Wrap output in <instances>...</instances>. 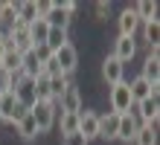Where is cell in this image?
<instances>
[{
    "instance_id": "obj_1",
    "label": "cell",
    "mask_w": 160,
    "mask_h": 145,
    "mask_svg": "<svg viewBox=\"0 0 160 145\" xmlns=\"http://www.w3.org/2000/svg\"><path fill=\"white\" fill-rule=\"evenodd\" d=\"M29 116L38 125V133H47L55 125V119H58V104L55 102H35L29 108Z\"/></svg>"
},
{
    "instance_id": "obj_2",
    "label": "cell",
    "mask_w": 160,
    "mask_h": 145,
    "mask_svg": "<svg viewBox=\"0 0 160 145\" xmlns=\"http://www.w3.org/2000/svg\"><path fill=\"white\" fill-rule=\"evenodd\" d=\"M108 99H111V110L114 113H131L134 110V102H131V93H128V81L114 84L111 93H108Z\"/></svg>"
},
{
    "instance_id": "obj_3",
    "label": "cell",
    "mask_w": 160,
    "mask_h": 145,
    "mask_svg": "<svg viewBox=\"0 0 160 145\" xmlns=\"http://www.w3.org/2000/svg\"><path fill=\"white\" fill-rule=\"evenodd\" d=\"M6 38H9V46H12V50L15 52H29L32 50V38H29V26H26V23H21V21H18L12 29H9V32H6Z\"/></svg>"
},
{
    "instance_id": "obj_4",
    "label": "cell",
    "mask_w": 160,
    "mask_h": 145,
    "mask_svg": "<svg viewBox=\"0 0 160 145\" xmlns=\"http://www.w3.org/2000/svg\"><path fill=\"white\" fill-rule=\"evenodd\" d=\"M23 113H26V108H23V104H21V102L15 99L12 93L0 96V116H3V122H9V125H12V128H15V122L21 119Z\"/></svg>"
},
{
    "instance_id": "obj_5",
    "label": "cell",
    "mask_w": 160,
    "mask_h": 145,
    "mask_svg": "<svg viewBox=\"0 0 160 145\" xmlns=\"http://www.w3.org/2000/svg\"><path fill=\"white\" fill-rule=\"evenodd\" d=\"M131 113H134V116H137V119L143 122V125H157V116H160V102L148 96V99L137 102V104H134V110H131Z\"/></svg>"
},
{
    "instance_id": "obj_6",
    "label": "cell",
    "mask_w": 160,
    "mask_h": 145,
    "mask_svg": "<svg viewBox=\"0 0 160 145\" xmlns=\"http://www.w3.org/2000/svg\"><path fill=\"white\" fill-rule=\"evenodd\" d=\"M79 133H82L88 142L99 137V113H96V110H88V108L79 110Z\"/></svg>"
},
{
    "instance_id": "obj_7",
    "label": "cell",
    "mask_w": 160,
    "mask_h": 145,
    "mask_svg": "<svg viewBox=\"0 0 160 145\" xmlns=\"http://www.w3.org/2000/svg\"><path fill=\"white\" fill-rule=\"evenodd\" d=\"M52 55H55V61H58L61 73L70 79V75H73V70L79 67V52H76V46H73V44H64L61 50H58V52H52Z\"/></svg>"
},
{
    "instance_id": "obj_8",
    "label": "cell",
    "mask_w": 160,
    "mask_h": 145,
    "mask_svg": "<svg viewBox=\"0 0 160 145\" xmlns=\"http://www.w3.org/2000/svg\"><path fill=\"white\" fill-rule=\"evenodd\" d=\"M140 122L134 113H119V128H117V139L119 142H134L137 131H140Z\"/></svg>"
},
{
    "instance_id": "obj_9",
    "label": "cell",
    "mask_w": 160,
    "mask_h": 145,
    "mask_svg": "<svg viewBox=\"0 0 160 145\" xmlns=\"http://www.w3.org/2000/svg\"><path fill=\"white\" fill-rule=\"evenodd\" d=\"M102 79L108 81V87H114L119 81H125V64H119L114 55H108L105 61H102Z\"/></svg>"
},
{
    "instance_id": "obj_10",
    "label": "cell",
    "mask_w": 160,
    "mask_h": 145,
    "mask_svg": "<svg viewBox=\"0 0 160 145\" xmlns=\"http://www.w3.org/2000/svg\"><path fill=\"white\" fill-rule=\"evenodd\" d=\"M58 110L61 113H79L82 110V93L76 84H70L67 90H64V96L58 99Z\"/></svg>"
},
{
    "instance_id": "obj_11",
    "label": "cell",
    "mask_w": 160,
    "mask_h": 145,
    "mask_svg": "<svg viewBox=\"0 0 160 145\" xmlns=\"http://www.w3.org/2000/svg\"><path fill=\"white\" fill-rule=\"evenodd\" d=\"M140 26H143V23H140V17L134 15V9H125V12H122L119 15V35L122 38H134L137 32H140Z\"/></svg>"
},
{
    "instance_id": "obj_12",
    "label": "cell",
    "mask_w": 160,
    "mask_h": 145,
    "mask_svg": "<svg viewBox=\"0 0 160 145\" xmlns=\"http://www.w3.org/2000/svg\"><path fill=\"white\" fill-rule=\"evenodd\" d=\"M44 21L50 23V29H64V32H67V29H70V21H73V15H70V12H64L61 3H52L50 15H47Z\"/></svg>"
},
{
    "instance_id": "obj_13",
    "label": "cell",
    "mask_w": 160,
    "mask_h": 145,
    "mask_svg": "<svg viewBox=\"0 0 160 145\" xmlns=\"http://www.w3.org/2000/svg\"><path fill=\"white\" fill-rule=\"evenodd\" d=\"M137 55V41L134 38H117V44H114V58L119 64H125V61H131V58Z\"/></svg>"
},
{
    "instance_id": "obj_14",
    "label": "cell",
    "mask_w": 160,
    "mask_h": 145,
    "mask_svg": "<svg viewBox=\"0 0 160 145\" xmlns=\"http://www.w3.org/2000/svg\"><path fill=\"white\" fill-rule=\"evenodd\" d=\"M117 128H119V113L108 110L99 116V137L102 139H117Z\"/></svg>"
},
{
    "instance_id": "obj_15",
    "label": "cell",
    "mask_w": 160,
    "mask_h": 145,
    "mask_svg": "<svg viewBox=\"0 0 160 145\" xmlns=\"http://www.w3.org/2000/svg\"><path fill=\"white\" fill-rule=\"evenodd\" d=\"M15 23H18V3L0 0V32H9Z\"/></svg>"
},
{
    "instance_id": "obj_16",
    "label": "cell",
    "mask_w": 160,
    "mask_h": 145,
    "mask_svg": "<svg viewBox=\"0 0 160 145\" xmlns=\"http://www.w3.org/2000/svg\"><path fill=\"white\" fill-rule=\"evenodd\" d=\"M21 73L26 75V79H38L41 75V61H38V55H35V50L21 55Z\"/></svg>"
},
{
    "instance_id": "obj_17",
    "label": "cell",
    "mask_w": 160,
    "mask_h": 145,
    "mask_svg": "<svg viewBox=\"0 0 160 145\" xmlns=\"http://www.w3.org/2000/svg\"><path fill=\"white\" fill-rule=\"evenodd\" d=\"M140 79H146L148 84H160V58H157V55H146Z\"/></svg>"
},
{
    "instance_id": "obj_18",
    "label": "cell",
    "mask_w": 160,
    "mask_h": 145,
    "mask_svg": "<svg viewBox=\"0 0 160 145\" xmlns=\"http://www.w3.org/2000/svg\"><path fill=\"white\" fill-rule=\"evenodd\" d=\"M47 32H50V23H47L44 17H38V21H32V23H29L32 50H35V46H44V44H47Z\"/></svg>"
},
{
    "instance_id": "obj_19",
    "label": "cell",
    "mask_w": 160,
    "mask_h": 145,
    "mask_svg": "<svg viewBox=\"0 0 160 145\" xmlns=\"http://www.w3.org/2000/svg\"><path fill=\"white\" fill-rule=\"evenodd\" d=\"M15 131L21 133L23 139H35V137H38V125H35V119L29 116V110H26V113L21 116V119L15 122Z\"/></svg>"
},
{
    "instance_id": "obj_20",
    "label": "cell",
    "mask_w": 160,
    "mask_h": 145,
    "mask_svg": "<svg viewBox=\"0 0 160 145\" xmlns=\"http://www.w3.org/2000/svg\"><path fill=\"white\" fill-rule=\"evenodd\" d=\"M18 21L29 26L32 21H38V6H35V0H23V3H18Z\"/></svg>"
},
{
    "instance_id": "obj_21",
    "label": "cell",
    "mask_w": 160,
    "mask_h": 145,
    "mask_svg": "<svg viewBox=\"0 0 160 145\" xmlns=\"http://www.w3.org/2000/svg\"><path fill=\"white\" fill-rule=\"evenodd\" d=\"M64 44H70V38H67V32H64V29H50V32H47V50L50 52H58Z\"/></svg>"
},
{
    "instance_id": "obj_22",
    "label": "cell",
    "mask_w": 160,
    "mask_h": 145,
    "mask_svg": "<svg viewBox=\"0 0 160 145\" xmlns=\"http://www.w3.org/2000/svg\"><path fill=\"white\" fill-rule=\"evenodd\" d=\"M131 9H134V15L140 17V23L154 21V15H157V3H154V0H140V3L131 6Z\"/></svg>"
},
{
    "instance_id": "obj_23",
    "label": "cell",
    "mask_w": 160,
    "mask_h": 145,
    "mask_svg": "<svg viewBox=\"0 0 160 145\" xmlns=\"http://www.w3.org/2000/svg\"><path fill=\"white\" fill-rule=\"evenodd\" d=\"M58 128H61V137H67V133H76L79 131V113H61L58 110Z\"/></svg>"
},
{
    "instance_id": "obj_24",
    "label": "cell",
    "mask_w": 160,
    "mask_h": 145,
    "mask_svg": "<svg viewBox=\"0 0 160 145\" xmlns=\"http://www.w3.org/2000/svg\"><path fill=\"white\" fill-rule=\"evenodd\" d=\"M134 145H157V125H140Z\"/></svg>"
},
{
    "instance_id": "obj_25",
    "label": "cell",
    "mask_w": 160,
    "mask_h": 145,
    "mask_svg": "<svg viewBox=\"0 0 160 145\" xmlns=\"http://www.w3.org/2000/svg\"><path fill=\"white\" fill-rule=\"evenodd\" d=\"M140 29H143V35H146V46H157V41H160V26H157V17H154V21H146Z\"/></svg>"
},
{
    "instance_id": "obj_26",
    "label": "cell",
    "mask_w": 160,
    "mask_h": 145,
    "mask_svg": "<svg viewBox=\"0 0 160 145\" xmlns=\"http://www.w3.org/2000/svg\"><path fill=\"white\" fill-rule=\"evenodd\" d=\"M0 67H3L6 73H18V70H21V52L9 50L3 58H0Z\"/></svg>"
},
{
    "instance_id": "obj_27",
    "label": "cell",
    "mask_w": 160,
    "mask_h": 145,
    "mask_svg": "<svg viewBox=\"0 0 160 145\" xmlns=\"http://www.w3.org/2000/svg\"><path fill=\"white\" fill-rule=\"evenodd\" d=\"M12 93V73H6L3 67H0V96Z\"/></svg>"
},
{
    "instance_id": "obj_28",
    "label": "cell",
    "mask_w": 160,
    "mask_h": 145,
    "mask_svg": "<svg viewBox=\"0 0 160 145\" xmlns=\"http://www.w3.org/2000/svg\"><path fill=\"white\" fill-rule=\"evenodd\" d=\"M61 145H90V142L76 131V133H67V137H61Z\"/></svg>"
},
{
    "instance_id": "obj_29",
    "label": "cell",
    "mask_w": 160,
    "mask_h": 145,
    "mask_svg": "<svg viewBox=\"0 0 160 145\" xmlns=\"http://www.w3.org/2000/svg\"><path fill=\"white\" fill-rule=\"evenodd\" d=\"M108 12H111V3H108V0H99V3H96V17H102V21H105Z\"/></svg>"
},
{
    "instance_id": "obj_30",
    "label": "cell",
    "mask_w": 160,
    "mask_h": 145,
    "mask_svg": "<svg viewBox=\"0 0 160 145\" xmlns=\"http://www.w3.org/2000/svg\"><path fill=\"white\" fill-rule=\"evenodd\" d=\"M12 46H9V38H6V32H0V58H3Z\"/></svg>"
},
{
    "instance_id": "obj_31",
    "label": "cell",
    "mask_w": 160,
    "mask_h": 145,
    "mask_svg": "<svg viewBox=\"0 0 160 145\" xmlns=\"http://www.w3.org/2000/svg\"><path fill=\"white\" fill-rule=\"evenodd\" d=\"M61 9H64V12H76V9H79V3H76V0H64V3H61Z\"/></svg>"
},
{
    "instance_id": "obj_32",
    "label": "cell",
    "mask_w": 160,
    "mask_h": 145,
    "mask_svg": "<svg viewBox=\"0 0 160 145\" xmlns=\"http://www.w3.org/2000/svg\"><path fill=\"white\" fill-rule=\"evenodd\" d=\"M0 122H3V116H0Z\"/></svg>"
}]
</instances>
